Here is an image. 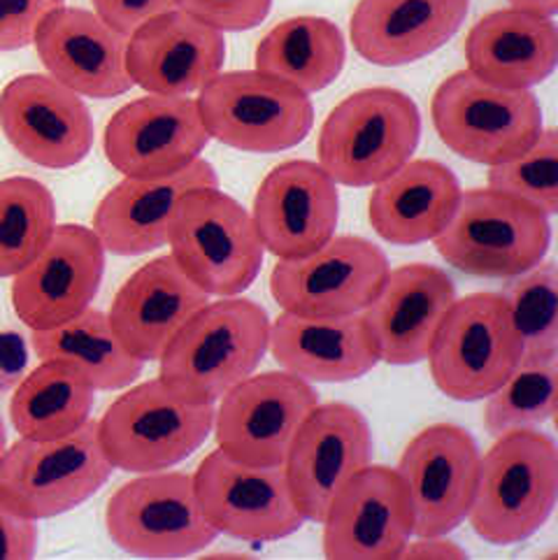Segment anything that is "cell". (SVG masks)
<instances>
[{
    "mask_svg": "<svg viewBox=\"0 0 558 560\" xmlns=\"http://www.w3.org/2000/svg\"><path fill=\"white\" fill-rule=\"evenodd\" d=\"M270 338L268 312L247 298L202 305L161 353L159 380L191 402H217L254 375Z\"/></svg>",
    "mask_w": 558,
    "mask_h": 560,
    "instance_id": "cell-1",
    "label": "cell"
},
{
    "mask_svg": "<svg viewBox=\"0 0 558 560\" xmlns=\"http://www.w3.org/2000/svg\"><path fill=\"white\" fill-rule=\"evenodd\" d=\"M558 498V452L549 435L516 431L496 438L479 458L468 521L496 547L519 545L543 528Z\"/></svg>",
    "mask_w": 558,
    "mask_h": 560,
    "instance_id": "cell-2",
    "label": "cell"
},
{
    "mask_svg": "<svg viewBox=\"0 0 558 560\" xmlns=\"http://www.w3.org/2000/svg\"><path fill=\"white\" fill-rule=\"evenodd\" d=\"M421 115L407 93L370 86L330 109L319 130V165L338 186L365 189L394 175L417 152Z\"/></svg>",
    "mask_w": 558,
    "mask_h": 560,
    "instance_id": "cell-3",
    "label": "cell"
},
{
    "mask_svg": "<svg viewBox=\"0 0 558 560\" xmlns=\"http://www.w3.org/2000/svg\"><path fill=\"white\" fill-rule=\"evenodd\" d=\"M214 425V402H191L159 377L128 388L98 421V440L112 468L171 470L196 454Z\"/></svg>",
    "mask_w": 558,
    "mask_h": 560,
    "instance_id": "cell-4",
    "label": "cell"
},
{
    "mask_svg": "<svg viewBox=\"0 0 558 560\" xmlns=\"http://www.w3.org/2000/svg\"><path fill=\"white\" fill-rule=\"evenodd\" d=\"M433 242L452 268L508 279L547 256L551 223L535 205L487 186L461 194L452 221Z\"/></svg>",
    "mask_w": 558,
    "mask_h": 560,
    "instance_id": "cell-5",
    "label": "cell"
},
{
    "mask_svg": "<svg viewBox=\"0 0 558 560\" xmlns=\"http://www.w3.org/2000/svg\"><path fill=\"white\" fill-rule=\"evenodd\" d=\"M167 245L186 277L217 298L245 293L266 254L252 214L219 186H202L179 200Z\"/></svg>",
    "mask_w": 558,
    "mask_h": 560,
    "instance_id": "cell-6",
    "label": "cell"
},
{
    "mask_svg": "<svg viewBox=\"0 0 558 560\" xmlns=\"http://www.w3.org/2000/svg\"><path fill=\"white\" fill-rule=\"evenodd\" d=\"M98 421L56 440L22 438L0 458V500L33 521L80 508L112 475Z\"/></svg>",
    "mask_w": 558,
    "mask_h": 560,
    "instance_id": "cell-7",
    "label": "cell"
},
{
    "mask_svg": "<svg viewBox=\"0 0 558 560\" xmlns=\"http://www.w3.org/2000/svg\"><path fill=\"white\" fill-rule=\"evenodd\" d=\"M431 117L454 154L489 167L526 152L543 133V109L531 89L496 86L470 70L435 89Z\"/></svg>",
    "mask_w": 558,
    "mask_h": 560,
    "instance_id": "cell-8",
    "label": "cell"
},
{
    "mask_svg": "<svg viewBox=\"0 0 558 560\" xmlns=\"http://www.w3.org/2000/svg\"><path fill=\"white\" fill-rule=\"evenodd\" d=\"M196 105L210 138L249 154L301 144L314 124L307 93L260 70L219 72L198 91Z\"/></svg>",
    "mask_w": 558,
    "mask_h": 560,
    "instance_id": "cell-9",
    "label": "cell"
},
{
    "mask_svg": "<svg viewBox=\"0 0 558 560\" xmlns=\"http://www.w3.org/2000/svg\"><path fill=\"white\" fill-rule=\"evenodd\" d=\"M521 361V342L500 293L456 298L435 332L428 363L446 398L475 402L491 396Z\"/></svg>",
    "mask_w": 558,
    "mask_h": 560,
    "instance_id": "cell-10",
    "label": "cell"
},
{
    "mask_svg": "<svg viewBox=\"0 0 558 560\" xmlns=\"http://www.w3.org/2000/svg\"><path fill=\"white\" fill-rule=\"evenodd\" d=\"M112 542L138 558H184L208 549L217 530L205 518L194 475L144 472L126 481L105 508Z\"/></svg>",
    "mask_w": 558,
    "mask_h": 560,
    "instance_id": "cell-11",
    "label": "cell"
},
{
    "mask_svg": "<svg viewBox=\"0 0 558 560\" xmlns=\"http://www.w3.org/2000/svg\"><path fill=\"white\" fill-rule=\"evenodd\" d=\"M194 489L210 526L245 542H277L305 524L284 465H249L214 450L198 465Z\"/></svg>",
    "mask_w": 558,
    "mask_h": 560,
    "instance_id": "cell-12",
    "label": "cell"
},
{
    "mask_svg": "<svg viewBox=\"0 0 558 560\" xmlns=\"http://www.w3.org/2000/svg\"><path fill=\"white\" fill-rule=\"evenodd\" d=\"M386 254L365 237L340 235L312 254L277 260L270 293L282 312L345 316L363 312L384 284Z\"/></svg>",
    "mask_w": 558,
    "mask_h": 560,
    "instance_id": "cell-13",
    "label": "cell"
},
{
    "mask_svg": "<svg viewBox=\"0 0 558 560\" xmlns=\"http://www.w3.org/2000/svg\"><path fill=\"white\" fill-rule=\"evenodd\" d=\"M319 405L310 382L291 372L249 375L214 407L217 450L249 465H284L298 428Z\"/></svg>",
    "mask_w": 558,
    "mask_h": 560,
    "instance_id": "cell-14",
    "label": "cell"
},
{
    "mask_svg": "<svg viewBox=\"0 0 558 560\" xmlns=\"http://www.w3.org/2000/svg\"><path fill=\"white\" fill-rule=\"evenodd\" d=\"M479 458L475 438L454 423H433L409 440L396 472L412 508V537L450 535L468 518Z\"/></svg>",
    "mask_w": 558,
    "mask_h": 560,
    "instance_id": "cell-15",
    "label": "cell"
},
{
    "mask_svg": "<svg viewBox=\"0 0 558 560\" xmlns=\"http://www.w3.org/2000/svg\"><path fill=\"white\" fill-rule=\"evenodd\" d=\"M372 433L353 405H316L298 428L284 460L295 508L305 521L322 518L345 483L370 465Z\"/></svg>",
    "mask_w": 558,
    "mask_h": 560,
    "instance_id": "cell-16",
    "label": "cell"
},
{
    "mask_svg": "<svg viewBox=\"0 0 558 560\" xmlns=\"http://www.w3.org/2000/svg\"><path fill=\"white\" fill-rule=\"evenodd\" d=\"M210 140L194 98L149 93L115 112L103 149L124 177H165L200 159Z\"/></svg>",
    "mask_w": 558,
    "mask_h": 560,
    "instance_id": "cell-17",
    "label": "cell"
},
{
    "mask_svg": "<svg viewBox=\"0 0 558 560\" xmlns=\"http://www.w3.org/2000/svg\"><path fill=\"white\" fill-rule=\"evenodd\" d=\"M0 128L31 163L66 171L93 147V119L80 93L51 74H22L0 93Z\"/></svg>",
    "mask_w": 558,
    "mask_h": 560,
    "instance_id": "cell-18",
    "label": "cell"
},
{
    "mask_svg": "<svg viewBox=\"0 0 558 560\" xmlns=\"http://www.w3.org/2000/svg\"><path fill=\"white\" fill-rule=\"evenodd\" d=\"M105 275V249L93 229L56 226L43 252L12 279V307L31 330L59 326L91 307Z\"/></svg>",
    "mask_w": 558,
    "mask_h": 560,
    "instance_id": "cell-19",
    "label": "cell"
},
{
    "mask_svg": "<svg viewBox=\"0 0 558 560\" xmlns=\"http://www.w3.org/2000/svg\"><path fill=\"white\" fill-rule=\"evenodd\" d=\"M338 219V184L314 161L279 163L254 196V229L260 245L277 260L305 256L326 245Z\"/></svg>",
    "mask_w": 558,
    "mask_h": 560,
    "instance_id": "cell-20",
    "label": "cell"
},
{
    "mask_svg": "<svg viewBox=\"0 0 558 560\" xmlns=\"http://www.w3.org/2000/svg\"><path fill=\"white\" fill-rule=\"evenodd\" d=\"M322 526L326 558H400L412 537V508L403 479L386 465H365L333 498Z\"/></svg>",
    "mask_w": 558,
    "mask_h": 560,
    "instance_id": "cell-21",
    "label": "cell"
},
{
    "mask_svg": "<svg viewBox=\"0 0 558 560\" xmlns=\"http://www.w3.org/2000/svg\"><path fill=\"white\" fill-rule=\"evenodd\" d=\"M223 33L177 8L128 35L126 70L133 86L159 96H191L221 72Z\"/></svg>",
    "mask_w": 558,
    "mask_h": 560,
    "instance_id": "cell-22",
    "label": "cell"
},
{
    "mask_svg": "<svg viewBox=\"0 0 558 560\" xmlns=\"http://www.w3.org/2000/svg\"><path fill=\"white\" fill-rule=\"evenodd\" d=\"M33 45L51 78L84 98H117L133 86L126 70L128 35L96 12L56 8L37 26Z\"/></svg>",
    "mask_w": 558,
    "mask_h": 560,
    "instance_id": "cell-23",
    "label": "cell"
},
{
    "mask_svg": "<svg viewBox=\"0 0 558 560\" xmlns=\"http://www.w3.org/2000/svg\"><path fill=\"white\" fill-rule=\"evenodd\" d=\"M456 298L452 277L442 268L409 264L388 270L382 289L363 310L380 361L388 365L426 361Z\"/></svg>",
    "mask_w": 558,
    "mask_h": 560,
    "instance_id": "cell-24",
    "label": "cell"
},
{
    "mask_svg": "<svg viewBox=\"0 0 558 560\" xmlns=\"http://www.w3.org/2000/svg\"><path fill=\"white\" fill-rule=\"evenodd\" d=\"M202 186H219L214 167L196 159L165 177H124L105 194L93 214V233L105 252L142 256L167 245L179 200Z\"/></svg>",
    "mask_w": 558,
    "mask_h": 560,
    "instance_id": "cell-25",
    "label": "cell"
},
{
    "mask_svg": "<svg viewBox=\"0 0 558 560\" xmlns=\"http://www.w3.org/2000/svg\"><path fill=\"white\" fill-rule=\"evenodd\" d=\"M208 303L210 295L167 254L149 260L126 279L107 319L121 345L147 363L159 361L177 330Z\"/></svg>",
    "mask_w": 558,
    "mask_h": 560,
    "instance_id": "cell-26",
    "label": "cell"
},
{
    "mask_svg": "<svg viewBox=\"0 0 558 560\" xmlns=\"http://www.w3.org/2000/svg\"><path fill=\"white\" fill-rule=\"evenodd\" d=\"M268 349L279 368L310 384L361 380L380 363L363 312L345 316L282 312L270 324Z\"/></svg>",
    "mask_w": 558,
    "mask_h": 560,
    "instance_id": "cell-27",
    "label": "cell"
},
{
    "mask_svg": "<svg viewBox=\"0 0 558 560\" xmlns=\"http://www.w3.org/2000/svg\"><path fill=\"white\" fill-rule=\"evenodd\" d=\"M470 0H359L351 45L368 63L394 68L446 45L468 16Z\"/></svg>",
    "mask_w": 558,
    "mask_h": 560,
    "instance_id": "cell-28",
    "label": "cell"
},
{
    "mask_svg": "<svg viewBox=\"0 0 558 560\" xmlns=\"http://www.w3.org/2000/svg\"><path fill=\"white\" fill-rule=\"evenodd\" d=\"M465 61L479 80L531 89L545 82L558 61V31L551 16L505 8L484 14L465 37Z\"/></svg>",
    "mask_w": 558,
    "mask_h": 560,
    "instance_id": "cell-29",
    "label": "cell"
},
{
    "mask_svg": "<svg viewBox=\"0 0 558 560\" xmlns=\"http://www.w3.org/2000/svg\"><path fill=\"white\" fill-rule=\"evenodd\" d=\"M452 167L433 159H409L394 175L375 184L368 217L375 233L398 247L433 242L452 221L461 200Z\"/></svg>",
    "mask_w": 558,
    "mask_h": 560,
    "instance_id": "cell-30",
    "label": "cell"
},
{
    "mask_svg": "<svg viewBox=\"0 0 558 560\" xmlns=\"http://www.w3.org/2000/svg\"><path fill=\"white\" fill-rule=\"evenodd\" d=\"M31 347L40 361L72 365L96 390L128 388L144 368V361L121 345L107 314L93 307L54 328L33 330Z\"/></svg>",
    "mask_w": 558,
    "mask_h": 560,
    "instance_id": "cell-31",
    "label": "cell"
},
{
    "mask_svg": "<svg viewBox=\"0 0 558 560\" xmlns=\"http://www.w3.org/2000/svg\"><path fill=\"white\" fill-rule=\"evenodd\" d=\"M347 59L342 31L324 16H293L277 24L256 47V70L303 93H316L340 78Z\"/></svg>",
    "mask_w": 558,
    "mask_h": 560,
    "instance_id": "cell-32",
    "label": "cell"
},
{
    "mask_svg": "<svg viewBox=\"0 0 558 560\" xmlns=\"http://www.w3.org/2000/svg\"><path fill=\"white\" fill-rule=\"evenodd\" d=\"M96 388L63 361H43L14 388L10 421L28 440L66 438L89 421Z\"/></svg>",
    "mask_w": 558,
    "mask_h": 560,
    "instance_id": "cell-33",
    "label": "cell"
},
{
    "mask_svg": "<svg viewBox=\"0 0 558 560\" xmlns=\"http://www.w3.org/2000/svg\"><path fill=\"white\" fill-rule=\"evenodd\" d=\"M56 229V202L43 182H0V277H14L43 252Z\"/></svg>",
    "mask_w": 558,
    "mask_h": 560,
    "instance_id": "cell-34",
    "label": "cell"
},
{
    "mask_svg": "<svg viewBox=\"0 0 558 560\" xmlns=\"http://www.w3.org/2000/svg\"><path fill=\"white\" fill-rule=\"evenodd\" d=\"M521 342V361H558V272L554 260H539L508 277L500 291Z\"/></svg>",
    "mask_w": 558,
    "mask_h": 560,
    "instance_id": "cell-35",
    "label": "cell"
},
{
    "mask_svg": "<svg viewBox=\"0 0 558 560\" xmlns=\"http://www.w3.org/2000/svg\"><path fill=\"white\" fill-rule=\"evenodd\" d=\"M558 361H519L484 405V428L500 438L516 431H539L556 409Z\"/></svg>",
    "mask_w": 558,
    "mask_h": 560,
    "instance_id": "cell-36",
    "label": "cell"
},
{
    "mask_svg": "<svg viewBox=\"0 0 558 560\" xmlns=\"http://www.w3.org/2000/svg\"><path fill=\"white\" fill-rule=\"evenodd\" d=\"M489 189L526 200L549 219L558 212V136L543 128L537 140L519 156L489 167Z\"/></svg>",
    "mask_w": 558,
    "mask_h": 560,
    "instance_id": "cell-37",
    "label": "cell"
},
{
    "mask_svg": "<svg viewBox=\"0 0 558 560\" xmlns=\"http://www.w3.org/2000/svg\"><path fill=\"white\" fill-rule=\"evenodd\" d=\"M173 8L217 31H249L266 22L272 0H173Z\"/></svg>",
    "mask_w": 558,
    "mask_h": 560,
    "instance_id": "cell-38",
    "label": "cell"
},
{
    "mask_svg": "<svg viewBox=\"0 0 558 560\" xmlns=\"http://www.w3.org/2000/svg\"><path fill=\"white\" fill-rule=\"evenodd\" d=\"M63 3L66 0H0V51L28 47L43 19Z\"/></svg>",
    "mask_w": 558,
    "mask_h": 560,
    "instance_id": "cell-39",
    "label": "cell"
},
{
    "mask_svg": "<svg viewBox=\"0 0 558 560\" xmlns=\"http://www.w3.org/2000/svg\"><path fill=\"white\" fill-rule=\"evenodd\" d=\"M107 26L130 35L149 19L173 10V0H91Z\"/></svg>",
    "mask_w": 558,
    "mask_h": 560,
    "instance_id": "cell-40",
    "label": "cell"
},
{
    "mask_svg": "<svg viewBox=\"0 0 558 560\" xmlns=\"http://www.w3.org/2000/svg\"><path fill=\"white\" fill-rule=\"evenodd\" d=\"M37 553V524L12 512L0 500V558H33Z\"/></svg>",
    "mask_w": 558,
    "mask_h": 560,
    "instance_id": "cell-41",
    "label": "cell"
},
{
    "mask_svg": "<svg viewBox=\"0 0 558 560\" xmlns=\"http://www.w3.org/2000/svg\"><path fill=\"white\" fill-rule=\"evenodd\" d=\"M26 365V347L16 332H0V390L12 386Z\"/></svg>",
    "mask_w": 558,
    "mask_h": 560,
    "instance_id": "cell-42",
    "label": "cell"
},
{
    "mask_svg": "<svg viewBox=\"0 0 558 560\" xmlns=\"http://www.w3.org/2000/svg\"><path fill=\"white\" fill-rule=\"evenodd\" d=\"M468 551L458 547L446 535H423L412 539L405 545L400 558H465Z\"/></svg>",
    "mask_w": 558,
    "mask_h": 560,
    "instance_id": "cell-43",
    "label": "cell"
},
{
    "mask_svg": "<svg viewBox=\"0 0 558 560\" xmlns=\"http://www.w3.org/2000/svg\"><path fill=\"white\" fill-rule=\"evenodd\" d=\"M516 10H526L539 16H551L558 12V0H508Z\"/></svg>",
    "mask_w": 558,
    "mask_h": 560,
    "instance_id": "cell-44",
    "label": "cell"
},
{
    "mask_svg": "<svg viewBox=\"0 0 558 560\" xmlns=\"http://www.w3.org/2000/svg\"><path fill=\"white\" fill-rule=\"evenodd\" d=\"M5 423H3V417H0V458H3V454H5Z\"/></svg>",
    "mask_w": 558,
    "mask_h": 560,
    "instance_id": "cell-45",
    "label": "cell"
}]
</instances>
